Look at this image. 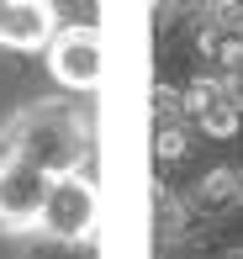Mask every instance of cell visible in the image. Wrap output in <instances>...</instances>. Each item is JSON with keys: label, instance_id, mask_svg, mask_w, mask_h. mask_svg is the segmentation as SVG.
Here are the masks:
<instances>
[{"label": "cell", "instance_id": "cell-1", "mask_svg": "<svg viewBox=\"0 0 243 259\" xmlns=\"http://www.w3.org/2000/svg\"><path fill=\"white\" fill-rule=\"evenodd\" d=\"M0 154H21V159L42 164L48 175L90 169V159H95V127L79 111V96L59 90V96L27 101L0 127Z\"/></svg>", "mask_w": 243, "mask_h": 259}, {"label": "cell", "instance_id": "cell-2", "mask_svg": "<svg viewBox=\"0 0 243 259\" xmlns=\"http://www.w3.org/2000/svg\"><path fill=\"white\" fill-rule=\"evenodd\" d=\"M95 228H101L95 164H90V169L53 175L48 201H42V217H37V238H53V243H95Z\"/></svg>", "mask_w": 243, "mask_h": 259}, {"label": "cell", "instance_id": "cell-3", "mask_svg": "<svg viewBox=\"0 0 243 259\" xmlns=\"http://www.w3.org/2000/svg\"><path fill=\"white\" fill-rule=\"evenodd\" d=\"M42 69L64 96H95L106 79V42H101L95 21H64L53 32V42L42 48Z\"/></svg>", "mask_w": 243, "mask_h": 259}, {"label": "cell", "instance_id": "cell-4", "mask_svg": "<svg viewBox=\"0 0 243 259\" xmlns=\"http://www.w3.org/2000/svg\"><path fill=\"white\" fill-rule=\"evenodd\" d=\"M48 185H53V175L42 169V164H32L21 154H0V233H6V238L37 233Z\"/></svg>", "mask_w": 243, "mask_h": 259}, {"label": "cell", "instance_id": "cell-5", "mask_svg": "<svg viewBox=\"0 0 243 259\" xmlns=\"http://www.w3.org/2000/svg\"><path fill=\"white\" fill-rule=\"evenodd\" d=\"M64 27L59 0H11L6 32H0V48L6 53H42L53 42V32Z\"/></svg>", "mask_w": 243, "mask_h": 259}, {"label": "cell", "instance_id": "cell-6", "mask_svg": "<svg viewBox=\"0 0 243 259\" xmlns=\"http://www.w3.org/2000/svg\"><path fill=\"white\" fill-rule=\"evenodd\" d=\"M185 201H190L196 217H227L233 206H243V169H233V164L206 169L201 180L185 191Z\"/></svg>", "mask_w": 243, "mask_h": 259}, {"label": "cell", "instance_id": "cell-7", "mask_svg": "<svg viewBox=\"0 0 243 259\" xmlns=\"http://www.w3.org/2000/svg\"><path fill=\"white\" fill-rule=\"evenodd\" d=\"M190 127H196L201 138H212V143H233V138L243 133V111H238V101H233V96H222L217 106H206V111L196 116Z\"/></svg>", "mask_w": 243, "mask_h": 259}, {"label": "cell", "instance_id": "cell-8", "mask_svg": "<svg viewBox=\"0 0 243 259\" xmlns=\"http://www.w3.org/2000/svg\"><path fill=\"white\" fill-rule=\"evenodd\" d=\"M190 138H196L190 122H164V127H154V154H159V164H185Z\"/></svg>", "mask_w": 243, "mask_h": 259}, {"label": "cell", "instance_id": "cell-9", "mask_svg": "<svg viewBox=\"0 0 243 259\" xmlns=\"http://www.w3.org/2000/svg\"><path fill=\"white\" fill-rule=\"evenodd\" d=\"M148 106H154V127H164V122H185V90H180V85L154 79V96H148Z\"/></svg>", "mask_w": 243, "mask_h": 259}, {"label": "cell", "instance_id": "cell-10", "mask_svg": "<svg viewBox=\"0 0 243 259\" xmlns=\"http://www.w3.org/2000/svg\"><path fill=\"white\" fill-rule=\"evenodd\" d=\"M6 16H11V0H0V32H6Z\"/></svg>", "mask_w": 243, "mask_h": 259}]
</instances>
